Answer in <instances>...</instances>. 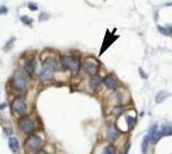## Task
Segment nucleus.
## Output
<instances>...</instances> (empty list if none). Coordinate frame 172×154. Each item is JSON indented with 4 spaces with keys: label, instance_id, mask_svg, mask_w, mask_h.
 <instances>
[{
    "label": "nucleus",
    "instance_id": "3",
    "mask_svg": "<svg viewBox=\"0 0 172 154\" xmlns=\"http://www.w3.org/2000/svg\"><path fill=\"white\" fill-rule=\"evenodd\" d=\"M62 64L72 74H77L80 69V64L78 59L73 56H63L62 58Z\"/></svg>",
    "mask_w": 172,
    "mask_h": 154
},
{
    "label": "nucleus",
    "instance_id": "13",
    "mask_svg": "<svg viewBox=\"0 0 172 154\" xmlns=\"http://www.w3.org/2000/svg\"><path fill=\"white\" fill-rule=\"evenodd\" d=\"M167 97H169V93H167L166 91H161V92H158V93H157V96H156L155 100H156V102H157V104H161V102H162L163 100H165Z\"/></svg>",
    "mask_w": 172,
    "mask_h": 154
},
{
    "label": "nucleus",
    "instance_id": "16",
    "mask_svg": "<svg viewBox=\"0 0 172 154\" xmlns=\"http://www.w3.org/2000/svg\"><path fill=\"white\" fill-rule=\"evenodd\" d=\"M149 140H150V137H149V135H148V136H146V137L143 138V140H142V144H141V149H142V153H143V154L147 152V146H148V143H149Z\"/></svg>",
    "mask_w": 172,
    "mask_h": 154
},
{
    "label": "nucleus",
    "instance_id": "20",
    "mask_svg": "<svg viewBox=\"0 0 172 154\" xmlns=\"http://www.w3.org/2000/svg\"><path fill=\"white\" fill-rule=\"evenodd\" d=\"M123 110H124L123 106H121V105H117V106L115 107V109H114L113 114H114V115H116V116H119V115L123 113Z\"/></svg>",
    "mask_w": 172,
    "mask_h": 154
},
{
    "label": "nucleus",
    "instance_id": "11",
    "mask_svg": "<svg viewBox=\"0 0 172 154\" xmlns=\"http://www.w3.org/2000/svg\"><path fill=\"white\" fill-rule=\"evenodd\" d=\"M101 77L100 76H97V75H94L92 78L90 80V85L93 88V89H95V88H98L100 84H101Z\"/></svg>",
    "mask_w": 172,
    "mask_h": 154
},
{
    "label": "nucleus",
    "instance_id": "4",
    "mask_svg": "<svg viewBox=\"0 0 172 154\" xmlns=\"http://www.w3.org/2000/svg\"><path fill=\"white\" fill-rule=\"evenodd\" d=\"M27 147L31 151V152H35V153H38L39 151H41V145H43V140L39 136L37 135H31L28 139H27V143H25Z\"/></svg>",
    "mask_w": 172,
    "mask_h": 154
},
{
    "label": "nucleus",
    "instance_id": "17",
    "mask_svg": "<svg viewBox=\"0 0 172 154\" xmlns=\"http://www.w3.org/2000/svg\"><path fill=\"white\" fill-rule=\"evenodd\" d=\"M157 29L159 30V32L164 36H170L172 33V27H169V28H162V27H157Z\"/></svg>",
    "mask_w": 172,
    "mask_h": 154
},
{
    "label": "nucleus",
    "instance_id": "15",
    "mask_svg": "<svg viewBox=\"0 0 172 154\" xmlns=\"http://www.w3.org/2000/svg\"><path fill=\"white\" fill-rule=\"evenodd\" d=\"M161 132L163 136H170V135H172V127L171 125H163L161 129Z\"/></svg>",
    "mask_w": 172,
    "mask_h": 154
},
{
    "label": "nucleus",
    "instance_id": "8",
    "mask_svg": "<svg viewBox=\"0 0 172 154\" xmlns=\"http://www.w3.org/2000/svg\"><path fill=\"white\" fill-rule=\"evenodd\" d=\"M149 137H150V140L151 143H157L162 137V132L157 130V125H154L151 129H150V132H149Z\"/></svg>",
    "mask_w": 172,
    "mask_h": 154
},
{
    "label": "nucleus",
    "instance_id": "9",
    "mask_svg": "<svg viewBox=\"0 0 172 154\" xmlns=\"http://www.w3.org/2000/svg\"><path fill=\"white\" fill-rule=\"evenodd\" d=\"M103 83H105V85L107 86V89H109V90H116L117 89V81L114 78L113 76H107L106 78L103 80Z\"/></svg>",
    "mask_w": 172,
    "mask_h": 154
},
{
    "label": "nucleus",
    "instance_id": "25",
    "mask_svg": "<svg viewBox=\"0 0 172 154\" xmlns=\"http://www.w3.org/2000/svg\"><path fill=\"white\" fill-rule=\"evenodd\" d=\"M37 154H48V153H47V152H45V151H39Z\"/></svg>",
    "mask_w": 172,
    "mask_h": 154
},
{
    "label": "nucleus",
    "instance_id": "5",
    "mask_svg": "<svg viewBox=\"0 0 172 154\" xmlns=\"http://www.w3.org/2000/svg\"><path fill=\"white\" fill-rule=\"evenodd\" d=\"M19 127H20V129H21L22 131L30 133V132H32L33 129H35V122H33V120H31L30 117L24 116V117H22V119L19 121Z\"/></svg>",
    "mask_w": 172,
    "mask_h": 154
},
{
    "label": "nucleus",
    "instance_id": "2",
    "mask_svg": "<svg viewBox=\"0 0 172 154\" xmlns=\"http://www.w3.org/2000/svg\"><path fill=\"white\" fill-rule=\"evenodd\" d=\"M28 82H29V76L25 72V70L20 69V70H17L15 72V75H14V85L17 89H20V90L24 89L27 86Z\"/></svg>",
    "mask_w": 172,
    "mask_h": 154
},
{
    "label": "nucleus",
    "instance_id": "7",
    "mask_svg": "<svg viewBox=\"0 0 172 154\" xmlns=\"http://www.w3.org/2000/svg\"><path fill=\"white\" fill-rule=\"evenodd\" d=\"M83 68H84V71H85L86 74H89V75H91V76L97 75V72H98V70H99V66H98L95 62L90 61V60L85 61Z\"/></svg>",
    "mask_w": 172,
    "mask_h": 154
},
{
    "label": "nucleus",
    "instance_id": "10",
    "mask_svg": "<svg viewBox=\"0 0 172 154\" xmlns=\"http://www.w3.org/2000/svg\"><path fill=\"white\" fill-rule=\"evenodd\" d=\"M36 69V60L35 59H30L25 62L24 64V70L28 72V74H32Z\"/></svg>",
    "mask_w": 172,
    "mask_h": 154
},
{
    "label": "nucleus",
    "instance_id": "12",
    "mask_svg": "<svg viewBox=\"0 0 172 154\" xmlns=\"http://www.w3.org/2000/svg\"><path fill=\"white\" fill-rule=\"evenodd\" d=\"M8 145H9V147H11L12 151H17V149L20 148V143H19V140H17L16 138H14V137L9 138Z\"/></svg>",
    "mask_w": 172,
    "mask_h": 154
},
{
    "label": "nucleus",
    "instance_id": "23",
    "mask_svg": "<svg viewBox=\"0 0 172 154\" xmlns=\"http://www.w3.org/2000/svg\"><path fill=\"white\" fill-rule=\"evenodd\" d=\"M7 12H8L7 7H5V6H3V7H0V14H6Z\"/></svg>",
    "mask_w": 172,
    "mask_h": 154
},
{
    "label": "nucleus",
    "instance_id": "26",
    "mask_svg": "<svg viewBox=\"0 0 172 154\" xmlns=\"http://www.w3.org/2000/svg\"><path fill=\"white\" fill-rule=\"evenodd\" d=\"M6 107V104H1V106H0V109H3V108H5Z\"/></svg>",
    "mask_w": 172,
    "mask_h": 154
},
{
    "label": "nucleus",
    "instance_id": "22",
    "mask_svg": "<svg viewBox=\"0 0 172 154\" xmlns=\"http://www.w3.org/2000/svg\"><path fill=\"white\" fill-rule=\"evenodd\" d=\"M28 7H29L31 11H37V9H38L37 5H35V4H28Z\"/></svg>",
    "mask_w": 172,
    "mask_h": 154
},
{
    "label": "nucleus",
    "instance_id": "19",
    "mask_svg": "<svg viewBox=\"0 0 172 154\" xmlns=\"http://www.w3.org/2000/svg\"><path fill=\"white\" fill-rule=\"evenodd\" d=\"M103 154H116V149H115L114 146L108 145V146L103 149Z\"/></svg>",
    "mask_w": 172,
    "mask_h": 154
},
{
    "label": "nucleus",
    "instance_id": "1",
    "mask_svg": "<svg viewBox=\"0 0 172 154\" xmlns=\"http://www.w3.org/2000/svg\"><path fill=\"white\" fill-rule=\"evenodd\" d=\"M56 69V62L54 59H46L43 63V69L39 74V80L41 82H48L49 80H52L53 74Z\"/></svg>",
    "mask_w": 172,
    "mask_h": 154
},
{
    "label": "nucleus",
    "instance_id": "24",
    "mask_svg": "<svg viewBox=\"0 0 172 154\" xmlns=\"http://www.w3.org/2000/svg\"><path fill=\"white\" fill-rule=\"evenodd\" d=\"M139 71H140V74L142 75V78H147V75H146V74H143V71H142V69H140Z\"/></svg>",
    "mask_w": 172,
    "mask_h": 154
},
{
    "label": "nucleus",
    "instance_id": "14",
    "mask_svg": "<svg viewBox=\"0 0 172 154\" xmlns=\"http://www.w3.org/2000/svg\"><path fill=\"white\" fill-rule=\"evenodd\" d=\"M107 137H108V139H115V138H117L118 137V131L115 129V128H110V129H108V132H107Z\"/></svg>",
    "mask_w": 172,
    "mask_h": 154
},
{
    "label": "nucleus",
    "instance_id": "6",
    "mask_svg": "<svg viewBox=\"0 0 172 154\" xmlns=\"http://www.w3.org/2000/svg\"><path fill=\"white\" fill-rule=\"evenodd\" d=\"M14 112L19 113L20 115H24L25 114V110H27V105H25V101L22 99V98H17L13 101V105H12Z\"/></svg>",
    "mask_w": 172,
    "mask_h": 154
},
{
    "label": "nucleus",
    "instance_id": "21",
    "mask_svg": "<svg viewBox=\"0 0 172 154\" xmlns=\"http://www.w3.org/2000/svg\"><path fill=\"white\" fill-rule=\"evenodd\" d=\"M21 21H22L24 24H28V25L31 24V19L28 17V16H22V17H21Z\"/></svg>",
    "mask_w": 172,
    "mask_h": 154
},
{
    "label": "nucleus",
    "instance_id": "18",
    "mask_svg": "<svg viewBox=\"0 0 172 154\" xmlns=\"http://www.w3.org/2000/svg\"><path fill=\"white\" fill-rule=\"evenodd\" d=\"M126 121H127V125H129V129L131 130V129H133L134 128V125H135V119L134 117H132V116H126Z\"/></svg>",
    "mask_w": 172,
    "mask_h": 154
}]
</instances>
